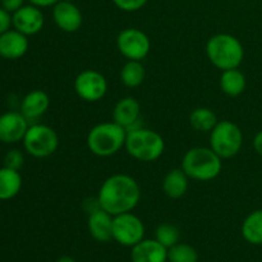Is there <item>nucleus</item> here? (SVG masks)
Segmentation results:
<instances>
[{
  "mask_svg": "<svg viewBox=\"0 0 262 262\" xmlns=\"http://www.w3.org/2000/svg\"><path fill=\"white\" fill-rule=\"evenodd\" d=\"M74 91L87 102L100 101L106 95L107 81L104 74L94 69L82 71L74 79Z\"/></svg>",
  "mask_w": 262,
  "mask_h": 262,
  "instance_id": "nucleus-10",
  "label": "nucleus"
},
{
  "mask_svg": "<svg viewBox=\"0 0 262 262\" xmlns=\"http://www.w3.org/2000/svg\"><path fill=\"white\" fill-rule=\"evenodd\" d=\"M132 262H166L168 248L164 247L156 239H145L132 247L130 252Z\"/></svg>",
  "mask_w": 262,
  "mask_h": 262,
  "instance_id": "nucleus-16",
  "label": "nucleus"
},
{
  "mask_svg": "<svg viewBox=\"0 0 262 262\" xmlns=\"http://www.w3.org/2000/svg\"><path fill=\"white\" fill-rule=\"evenodd\" d=\"M0 58H2V56H0Z\"/></svg>",
  "mask_w": 262,
  "mask_h": 262,
  "instance_id": "nucleus-35",
  "label": "nucleus"
},
{
  "mask_svg": "<svg viewBox=\"0 0 262 262\" xmlns=\"http://www.w3.org/2000/svg\"><path fill=\"white\" fill-rule=\"evenodd\" d=\"M30 122L22 113L8 112L0 115V142L17 143L23 141Z\"/></svg>",
  "mask_w": 262,
  "mask_h": 262,
  "instance_id": "nucleus-11",
  "label": "nucleus"
},
{
  "mask_svg": "<svg viewBox=\"0 0 262 262\" xmlns=\"http://www.w3.org/2000/svg\"><path fill=\"white\" fill-rule=\"evenodd\" d=\"M189 177L183 169H173L165 176L163 181V191L169 199L178 200L186 194L188 189Z\"/></svg>",
  "mask_w": 262,
  "mask_h": 262,
  "instance_id": "nucleus-19",
  "label": "nucleus"
},
{
  "mask_svg": "<svg viewBox=\"0 0 262 262\" xmlns=\"http://www.w3.org/2000/svg\"><path fill=\"white\" fill-rule=\"evenodd\" d=\"M124 147L136 160L152 163L160 159L165 151V141L160 133L141 127L127 132Z\"/></svg>",
  "mask_w": 262,
  "mask_h": 262,
  "instance_id": "nucleus-5",
  "label": "nucleus"
},
{
  "mask_svg": "<svg viewBox=\"0 0 262 262\" xmlns=\"http://www.w3.org/2000/svg\"><path fill=\"white\" fill-rule=\"evenodd\" d=\"M12 26L13 22L10 13L8 10H5L3 7H0V35H3L8 30H10Z\"/></svg>",
  "mask_w": 262,
  "mask_h": 262,
  "instance_id": "nucleus-29",
  "label": "nucleus"
},
{
  "mask_svg": "<svg viewBox=\"0 0 262 262\" xmlns=\"http://www.w3.org/2000/svg\"><path fill=\"white\" fill-rule=\"evenodd\" d=\"M242 235L251 245H262V210H256L246 217L242 224Z\"/></svg>",
  "mask_w": 262,
  "mask_h": 262,
  "instance_id": "nucleus-22",
  "label": "nucleus"
},
{
  "mask_svg": "<svg viewBox=\"0 0 262 262\" xmlns=\"http://www.w3.org/2000/svg\"><path fill=\"white\" fill-rule=\"evenodd\" d=\"M32 5L38 8H48V7H54L59 0H28Z\"/></svg>",
  "mask_w": 262,
  "mask_h": 262,
  "instance_id": "nucleus-32",
  "label": "nucleus"
},
{
  "mask_svg": "<svg viewBox=\"0 0 262 262\" xmlns=\"http://www.w3.org/2000/svg\"><path fill=\"white\" fill-rule=\"evenodd\" d=\"M155 239L166 248L173 247L179 242V230L176 225L163 223L156 228Z\"/></svg>",
  "mask_w": 262,
  "mask_h": 262,
  "instance_id": "nucleus-26",
  "label": "nucleus"
},
{
  "mask_svg": "<svg viewBox=\"0 0 262 262\" xmlns=\"http://www.w3.org/2000/svg\"><path fill=\"white\" fill-rule=\"evenodd\" d=\"M145 237V225L135 214L124 212L113 219V239L125 247H133Z\"/></svg>",
  "mask_w": 262,
  "mask_h": 262,
  "instance_id": "nucleus-8",
  "label": "nucleus"
},
{
  "mask_svg": "<svg viewBox=\"0 0 262 262\" xmlns=\"http://www.w3.org/2000/svg\"><path fill=\"white\" fill-rule=\"evenodd\" d=\"M28 38L22 32L14 30H8L0 35V56L8 60L19 59L27 53Z\"/></svg>",
  "mask_w": 262,
  "mask_h": 262,
  "instance_id": "nucleus-15",
  "label": "nucleus"
},
{
  "mask_svg": "<svg viewBox=\"0 0 262 262\" xmlns=\"http://www.w3.org/2000/svg\"><path fill=\"white\" fill-rule=\"evenodd\" d=\"M53 18L55 25L68 33L77 32L83 23L81 10L71 0H59L53 7Z\"/></svg>",
  "mask_w": 262,
  "mask_h": 262,
  "instance_id": "nucleus-13",
  "label": "nucleus"
},
{
  "mask_svg": "<svg viewBox=\"0 0 262 262\" xmlns=\"http://www.w3.org/2000/svg\"><path fill=\"white\" fill-rule=\"evenodd\" d=\"M219 83L220 89L225 95L237 97L245 92L246 86H247V79L238 68L227 69V71H223Z\"/></svg>",
  "mask_w": 262,
  "mask_h": 262,
  "instance_id": "nucleus-21",
  "label": "nucleus"
},
{
  "mask_svg": "<svg viewBox=\"0 0 262 262\" xmlns=\"http://www.w3.org/2000/svg\"><path fill=\"white\" fill-rule=\"evenodd\" d=\"M243 145V133L235 123L230 120L217 122L210 132V147L222 159L237 155Z\"/></svg>",
  "mask_w": 262,
  "mask_h": 262,
  "instance_id": "nucleus-6",
  "label": "nucleus"
},
{
  "mask_svg": "<svg viewBox=\"0 0 262 262\" xmlns=\"http://www.w3.org/2000/svg\"><path fill=\"white\" fill-rule=\"evenodd\" d=\"M113 219L114 216L105 210L99 209L89 215L87 227L90 234L97 242L106 243L113 239Z\"/></svg>",
  "mask_w": 262,
  "mask_h": 262,
  "instance_id": "nucleus-18",
  "label": "nucleus"
},
{
  "mask_svg": "<svg viewBox=\"0 0 262 262\" xmlns=\"http://www.w3.org/2000/svg\"><path fill=\"white\" fill-rule=\"evenodd\" d=\"M117 48L128 60L142 61L151 50V41L143 31L138 28H125L117 37Z\"/></svg>",
  "mask_w": 262,
  "mask_h": 262,
  "instance_id": "nucleus-9",
  "label": "nucleus"
},
{
  "mask_svg": "<svg viewBox=\"0 0 262 262\" xmlns=\"http://www.w3.org/2000/svg\"><path fill=\"white\" fill-rule=\"evenodd\" d=\"M206 54L211 64L220 71L235 69L245 59V49L235 36L229 33H217L209 38Z\"/></svg>",
  "mask_w": 262,
  "mask_h": 262,
  "instance_id": "nucleus-3",
  "label": "nucleus"
},
{
  "mask_svg": "<svg viewBox=\"0 0 262 262\" xmlns=\"http://www.w3.org/2000/svg\"><path fill=\"white\" fill-rule=\"evenodd\" d=\"M146 69L141 60H128L120 71V81L125 87L136 89L145 81Z\"/></svg>",
  "mask_w": 262,
  "mask_h": 262,
  "instance_id": "nucleus-23",
  "label": "nucleus"
},
{
  "mask_svg": "<svg viewBox=\"0 0 262 262\" xmlns=\"http://www.w3.org/2000/svg\"><path fill=\"white\" fill-rule=\"evenodd\" d=\"M25 5V0H2V7L9 13L17 12Z\"/></svg>",
  "mask_w": 262,
  "mask_h": 262,
  "instance_id": "nucleus-30",
  "label": "nucleus"
},
{
  "mask_svg": "<svg viewBox=\"0 0 262 262\" xmlns=\"http://www.w3.org/2000/svg\"><path fill=\"white\" fill-rule=\"evenodd\" d=\"M22 188V177L19 170L3 166L0 168V201L12 200Z\"/></svg>",
  "mask_w": 262,
  "mask_h": 262,
  "instance_id": "nucleus-20",
  "label": "nucleus"
},
{
  "mask_svg": "<svg viewBox=\"0 0 262 262\" xmlns=\"http://www.w3.org/2000/svg\"><path fill=\"white\" fill-rule=\"evenodd\" d=\"M13 27L26 36H32L40 32L45 23L43 13L35 5H23L22 8L13 13Z\"/></svg>",
  "mask_w": 262,
  "mask_h": 262,
  "instance_id": "nucleus-12",
  "label": "nucleus"
},
{
  "mask_svg": "<svg viewBox=\"0 0 262 262\" xmlns=\"http://www.w3.org/2000/svg\"><path fill=\"white\" fill-rule=\"evenodd\" d=\"M23 146L33 158H49L59 146L58 133L45 124H31L23 138Z\"/></svg>",
  "mask_w": 262,
  "mask_h": 262,
  "instance_id": "nucleus-7",
  "label": "nucleus"
},
{
  "mask_svg": "<svg viewBox=\"0 0 262 262\" xmlns=\"http://www.w3.org/2000/svg\"><path fill=\"white\" fill-rule=\"evenodd\" d=\"M148 0H113L115 5L123 12H137L142 9Z\"/></svg>",
  "mask_w": 262,
  "mask_h": 262,
  "instance_id": "nucleus-28",
  "label": "nucleus"
},
{
  "mask_svg": "<svg viewBox=\"0 0 262 262\" xmlns=\"http://www.w3.org/2000/svg\"><path fill=\"white\" fill-rule=\"evenodd\" d=\"M56 262H76L74 258H72L71 256H61V257H59Z\"/></svg>",
  "mask_w": 262,
  "mask_h": 262,
  "instance_id": "nucleus-34",
  "label": "nucleus"
},
{
  "mask_svg": "<svg viewBox=\"0 0 262 262\" xmlns=\"http://www.w3.org/2000/svg\"><path fill=\"white\" fill-rule=\"evenodd\" d=\"M25 164V156L22 151L19 150H10L5 154L4 156V166L14 170H20V168Z\"/></svg>",
  "mask_w": 262,
  "mask_h": 262,
  "instance_id": "nucleus-27",
  "label": "nucleus"
},
{
  "mask_svg": "<svg viewBox=\"0 0 262 262\" xmlns=\"http://www.w3.org/2000/svg\"><path fill=\"white\" fill-rule=\"evenodd\" d=\"M223 159L211 147L191 148L182 160V169L191 179L209 182L216 178L223 169Z\"/></svg>",
  "mask_w": 262,
  "mask_h": 262,
  "instance_id": "nucleus-2",
  "label": "nucleus"
},
{
  "mask_svg": "<svg viewBox=\"0 0 262 262\" xmlns=\"http://www.w3.org/2000/svg\"><path fill=\"white\" fill-rule=\"evenodd\" d=\"M127 130L115 122H105L95 125L87 135V147L94 155L109 158L119 152L125 145Z\"/></svg>",
  "mask_w": 262,
  "mask_h": 262,
  "instance_id": "nucleus-4",
  "label": "nucleus"
},
{
  "mask_svg": "<svg viewBox=\"0 0 262 262\" xmlns=\"http://www.w3.org/2000/svg\"><path fill=\"white\" fill-rule=\"evenodd\" d=\"M50 106V97L42 90H33L28 92L20 101V113L28 122L42 117Z\"/></svg>",
  "mask_w": 262,
  "mask_h": 262,
  "instance_id": "nucleus-17",
  "label": "nucleus"
},
{
  "mask_svg": "<svg viewBox=\"0 0 262 262\" xmlns=\"http://www.w3.org/2000/svg\"><path fill=\"white\" fill-rule=\"evenodd\" d=\"M253 148L258 155L262 156V130H260L253 138Z\"/></svg>",
  "mask_w": 262,
  "mask_h": 262,
  "instance_id": "nucleus-33",
  "label": "nucleus"
},
{
  "mask_svg": "<svg viewBox=\"0 0 262 262\" xmlns=\"http://www.w3.org/2000/svg\"><path fill=\"white\" fill-rule=\"evenodd\" d=\"M141 105L135 97H124L115 104L113 122L125 128L127 132L141 128Z\"/></svg>",
  "mask_w": 262,
  "mask_h": 262,
  "instance_id": "nucleus-14",
  "label": "nucleus"
},
{
  "mask_svg": "<svg viewBox=\"0 0 262 262\" xmlns=\"http://www.w3.org/2000/svg\"><path fill=\"white\" fill-rule=\"evenodd\" d=\"M83 209L86 210L87 214H92V212H95L96 210L101 209V206H100V201L97 197H95V199H87L84 200L83 202Z\"/></svg>",
  "mask_w": 262,
  "mask_h": 262,
  "instance_id": "nucleus-31",
  "label": "nucleus"
},
{
  "mask_svg": "<svg viewBox=\"0 0 262 262\" xmlns=\"http://www.w3.org/2000/svg\"><path fill=\"white\" fill-rule=\"evenodd\" d=\"M97 199L101 209L115 216L135 210L141 200V189L130 176L114 174L101 184Z\"/></svg>",
  "mask_w": 262,
  "mask_h": 262,
  "instance_id": "nucleus-1",
  "label": "nucleus"
},
{
  "mask_svg": "<svg viewBox=\"0 0 262 262\" xmlns=\"http://www.w3.org/2000/svg\"><path fill=\"white\" fill-rule=\"evenodd\" d=\"M217 122L216 114L209 107H197L189 115V123L199 132H211Z\"/></svg>",
  "mask_w": 262,
  "mask_h": 262,
  "instance_id": "nucleus-24",
  "label": "nucleus"
},
{
  "mask_svg": "<svg viewBox=\"0 0 262 262\" xmlns=\"http://www.w3.org/2000/svg\"><path fill=\"white\" fill-rule=\"evenodd\" d=\"M169 262H197L199 253L196 248L187 243H177L173 247L168 248Z\"/></svg>",
  "mask_w": 262,
  "mask_h": 262,
  "instance_id": "nucleus-25",
  "label": "nucleus"
}]
</instances>
